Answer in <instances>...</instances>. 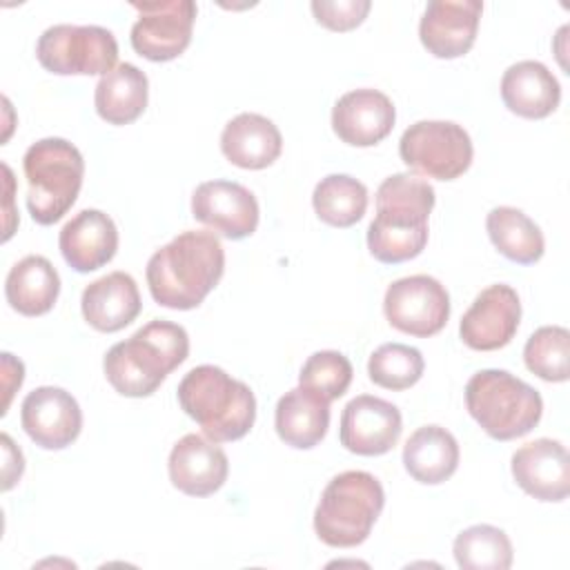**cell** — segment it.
Instances as JSON below:
<instances>
[{
	"label": "cell",
	"instance_id": "obj_22",
	"mask_svg": "<svg viewBox=\"0 0 570 570\" xmlns=\"http://www.w3.org/2000/svg\"><path fill=\"white\" fill-rule=\"evenodd\" d=\"M501 98L512 114L539 120L559 107L561 87L543 62L519 60L503 71Z\"/></svg>",
	"mask_w": 570,
	"mask_h": 570
},
{
	"label": "cell",
	"instance_id": "obj_7",
	"mask_svg": "<svg viewBox=\"0 0 570 570\" xmlns=\"http://www.w3.org/2000/svg\"><path fill=\"white\" fill-rule=\"evenodd\" d=\"M465 407L485 434L512 441L541 419V394L505 370H481L465 385Z\"/></svg>",
	"mask_w": 570,
	"mask_h": 570
},
{
	"label": "cell",
	"instance_id": "obj_32",
	"mask_svg": "<svg viewBox=\"0 0 570 570\" xmlns=\"http://www.w3.org/2000/svg\"><path fill=\"white\" fill-rule=\"evenodd\" d=\"M425 361L416 347L403 343H383L370 354V381L385 390H407L423 376Z\"/></svg>",
	"mask_w": 570,
	"mask_h": 570
},
{
	"label": "cell",
	"instance_id": "obj_10",
	"mask_svg": "<svg viewBox=\"0 0 570 570\" xmlns=\"http://www.w3.org/2000/svg\"><path fill=\"white\" fill-rule=\"evenodd\" d=\"M383 312L394 330L428 338L445 327L450 318V294L434 276H405L387 287Z\"/></svg>",
	"mask_w": 570,
	"mask_h": 570
},
{
	"label": "cell",
	"instance_id": "obj_19",
	"mask_svg": "<svg viewBox=\"0 0 570 570\" xmlns=\"http://www.w3.org/2000/svg\"><path fill=\"white\" fill-rule=\"evenodd\" d=\"M169 481L189 497H209L223 488L229 472L227 454L200 434H185L169 452Z\"/></svg>",
	"mask_w": 570,
	"mask_h": 570
},
{
	"label": "cell",
	"instance_id": "obj_23",
	"mask_svg": "<svg viewBox=\"0 0 570 570\" xmlns=\"http://www.w3.org/2000/svg\"><path fill=\"white\" fill-rule=\"evenodd\" d=\"M283 149V136L278 127L252 111L234 116L220 134V151L225 158L243 169H265L269 167Z\"/></svg>",
	"mask_w": 570,
	"mask_h": 570
},
{
	"label": "cell",
	"instance_id": "obj_28",
	"mask_svg": "<svg viewBox=\"0 0 570 570\" xmlns=\"http://www.w3.org/2000/svg\"><path fill=\"white\" fill-rule=\"evenodd\" d=\"M485 229L492 245L512 263L532 265L543 256L546 240L539 225L517 207L499 205L490 209Z\"/></svg>",
	"mask_w": 570,
	"mask_h": 570
},
{
	"label": "cell",
	"instance_id": "obj_29",
	"mask_svg": "<svg viewBox=\"0 0 570 570\" xmlns=\"http://www.w3.org/2000/svg\"><path fill=\"white\" fill-rule=\"evenodd\" d=\"M316 216L332 227H352L367 209V187L347 174L321 178L312 194Z\"/></svg>",
	"mask_w": 570,
	"mask_h": 570
},
{
	"label": "cell",
	"instance_id": "obj_21",
	"mask_svg": "<svg viewBox=\"0 0 570 570\" xmlns=\"http://www.w3.org/2000/svg\"><path fill=\"white\" fill-rule=\"evenodd\" d=\"M80 307L94 330L118 332L140 314L142 303L136 281L127 272H111L82 289Z\"/></svg>",
	"mask_w": 570,
	"mask_h": 570
},
{
	"label": "cell",
	"instance_id": "obj_5",
	"mask_svg": "<svg viewBox=\"0 0 570 570\" xmlns=\"http://www.w3.org/2000/svg\"><path fill=\"white\" fill-rule=\"evenodd\" d=\"M385 505L381 481L363 470L336 474L323 490L314 510V530L332 548L363 543Z\"/></svg>",
	"mask_w": 570,
	"mask_h": 570
},
{
	"label": "cell",
	"instance_id": "obj_3",
	"mask_svg": "<svg viewBox=\"0 0 570 570\" xmlns=\"http://www.w3.org/2000/svg\"><path fill=\"white\" fill-rule=\"evenodd\" d=\"M189 354V336L183 325L154 318L127 341L109 347L102 367L111 387L131 399L154 394L165 376Z\"/></svg>",
	"mask_w": 570,
	"mask_h": 570
},
{
	"label": "cell",
	"instance_id": "obj_27",
	"mask_svg": "<svg viewBox=\"0 0 570 570\" xmlns=\"http://www.w3.org/2000/svg\"><path fill=\"white\" fill-rule=\"evenodd\" d=\"M147 96L149 80L145 71L131 62H120L109 73L100 76L94 105L98 116L109 125H129L145 111Z\"/></svg>",
	"mask_w": 570,
	"mask_h": 570
},
{
	"label": "cell",
	"instance_id": "obj_1",
	"mask_svg": "<svg viewBox=\"0 0 570 570\" xmlns=\"http://www.w3.org/2000/svg\"><path fill=\"white\" fill-rule=\"evenodd\" d=\"M225 272V252L216 234L187 229L147 261L151 298L171 309L198 307Z\"/></svg>",
	"mask_w": 570,
	"mask_h": 570
},
{
	"label": "cell",
	"instance_id": "obj_9",
	"mask_svg": "<svg viewBox=\"0 0 570 570\" xmlns=\"http://www.w3.org/2000/svg\"><path fill=\"white\" fill-rule=\"evenodd\" d=\"M470 134L452 120H419L399 140L401 160L421 176L454 180L472 163Z\"/></svg>",
	"mask_w": 570,
	"mask_h": 570
},
{
	"label": "cell",
	"instance_id": "obj_14",
	"mask_svg": "<svg viewBox=\"0 0 570 570\" xmlns=\"http://www.w3.org/2000/svg\"><path fill=\"white\" fill-rule=\"evenodd\" d=\"M403 430L396 405L372 394H358L341 414V445L361 456H379L390 452Z\"/></svg>",
	"mask_w": 570,
	"mask_h": 570
},
{
	"label": "cell",
	"instance_id": "obj_12",
	"mask_svg": "<svg viewBox=\"0 0 570 570\" xmlns=\"http://www.w3.org/2000/svg\"><path fill=\"white\" fill-rule=\"evenodd\" d=\"M191 216L225 238L240 240L258 227V200L240 183L205 180L191 194Z\"/></svg>",
	"mask_w": 570,
	"mask_h": 570
},
{
	"label": "cell",
	"instance_id": "obj_15",
	"mask_svg": "<svg viewBox=\"0 0 570 570\" xmlns=\"http://www.w3.org/2000/svg\"><path fill=\"white\" fill-rule=\"evenodd\" d=\"M20 423L36 445L45 450H62L78 439L82 430V412L67 390L42 385L24 396L20 405Z\"/></svg>",
	"mask_w": 570,
	"mask_h": 570
},
{
	"label": "cell",
	"instance_id": "obj_2",
	"mask_svg": "<svg viewBox=\"0 0 570 570\" xmlns=\"http://www.w3.org/2000/svg\"><path fill=\"white\" fill-rule=\"evenodd\" d=\"M434 187L414 174L387 176L376 189V216L367 227L370 254L387 265L416 258L428 243Z\"/></svg>",
	"mask_w": 570,
	"mask_h": 570
},
{
	"label": "cell",
	"instance_id": "obj_20",
	"mask_svg": "<svg viewBox=\"0 0 570 570\" xmlns=\"http://www.w3.org/2000/svg\"><path fill=\"white\" fill-rule=\"evenodd\" d=\"M58 245L67 265L87 274L116 256L118 229L109 214L100 209H82L62 225Z\"/></svg>",
	"mask_w": 570,
	"mask_h": 570
},
{
	"label": "cell",
	"instance_id": "obj_26",
	"mask_svg": "<svg viewBox=\"0 0 570 570\" xmlns=\"http://www.w3.org/2000/svg\"><path fill=\"white\" fill-rule=\"evenodd\" d=\"M60 294V276L49 258L29 254L18 261L4 281L7 303L22 316L47 314Z\"/></svg>",
	"mask_w": 570,
	"mask_h": 570
},
{
	"label": "cell",
	"instance_id": "obj_25",
	"mask_svg": "<svg viewBox=\"0 0 570 570\" xmlns=\"http://www.w3.org/2000/svg\"><path fill=\"white\" fill-rule=\"evenodd\" d=\"M403 465L419 483H443L459 468V443L450 430L441 425H423L405 441Z\"/></svg>",
	"mask_w": 570,
	"mask_h": 570
},
{
	"label": "cell",
	"instance_id": "obj_6",
	"mask_svg": "<svg viewBox=\"0 0 570 570\" xmlns=\"http://www.w3.org/2000/svg\"><path fill=\"white\" fill-rule=\"evenodd\" d=\"M22 169L29 185L27 209L31 218L38 225L58 223L82 187V154L65 138H42L24 151Z\"/></svg>",
	"mask_w": 570,
	"mask_h": 570
},
{
	"label": "cell",
	"instance_id": "obj_16",
	"mask_svg": "<svg viewBox=\"0 0 570 570\" xmlns=\"http://www.w3.org/2000/svg\"><path fill=\"white\" fill-rule=\"evenodd\" d=\"M481 11V0L428 2L419 22V38L423 47L436 58H459L468 53L476 38Z\"/></svg>",
	"mask_w": 570,
	"mask_h": 570
},
{
	"label": "cell",
	"instance_id": "obj_8",
	"mask_svg": "<svg viewBox=\"0 0 570 570\" xmlns=\"http://www.w3.org/2000/svg\"><path fill=\"white\" fill-rule=\"evenodd\" d=\"M36 58L58 76H105L118 60V42L105 27L62 22L40 33Z\"/></svg>",
	"mask_w": 570,
	"mask_h": 570
},
{
	"label": "cell",
	"instance_id": "obj_24",
	"mask_svg": "<svg viewBox=\"0 0 570 570\" xmlns=\"http://www.w3.org/2000/svg\"><path fill=\"white\" fill-rule=\"evenodd\" d=\"M274 425L285 445L309 450L323 441L330 428V401L298 385L278 399Z\"/></svg>",
	"mask_w": 570,
	"mask_h": 570
},
{
	"label": "cell",
	"instance_id": "obj_30",
	"mask_svg": "<svg viewBox=\"0 0 570 570\" xmlns=\"http://www.w3.org/2000/svg\"><path fill=\"white\" fill-rule=\"evenodd\" d=\"M452 552L456 566L463 570H508L512 566V543L508 534L488 523L470 525L459 532Z\"/></svg>",
	"mask_w": 570,
	"mask_h": 570
},
{
	"label": "cell",
	"instance_id": "obj_34",
	"mask_svg": "<svg viewBox=\"0 0 570 570\" xmlns=\"http://www.w3.org/2000/svg\"><path fill=\"white\" fill-rule=\"evenodd\" d=\"M312 11L318 20V24L332 29V31H347L363 22L367 16L372 2L370 0H314Z\"/></svg>",
	"mask_w": 570,
	"mask_h": 570
},
{
	"label": "cell",
	"instance_id": "obj_31",
	"mask_svg": "<svg viewBox=\"0 0 570 570\" xmlns=\"http://www.w3.org/2000/svg\"><path fill=\"white\" fill-rule=\"evenodd\" d=\"M525 367L543 381L561 383L570 376V332L561 325L534 330L523 347Z\"/></svg>",
	"mask_w": 570,
	"mask_h": 570
},
{
	"label": "cell",
	"instance_id": "obj_17",
	"mask_svg": "<svg viewBox=\"0 0 570 570\" xmlns=\"http://www.w3.org/2000/svg\"><path fill=\"white\" fill-rule=\"evenodd\" d=\"M517 485L539 501H563L570 490V456L561 441L537 439L512 454Z\"/></svg>",
	"mask_w": 570,
	"mask_h": 570
},
{
	"label": "cell",
	"instance_id": "obj_11",
	"mask_svg": "<svg viewBox=\"0 0 570 570\" xmlns=\"http://www.w3.org/2000/svg\"><path fill=\"white\" fill-rule=\"evenodd\" d=\"M140 13L131 27V47L147 60L165 62L178 58L191 42L196 20L194 0L131 2Z\"/></svg>",
	"mask_w": 570,
	"mask_h": 570
},
{
	"label": "cell",
	"instance_id": "obj_18",
	"mask_svg": "<svg viewBox=\"0 0 570 570\" xmlns=\"http://www.w3.org/2000/svg\"><path fill=\"white\" fill-rule=\"evenodd\" d=\"M396 111L392 100L379 89H352L332 109L334 134L352 147H372L394 127Z\"/></svg>",
	"mask_w": 570,
	"mask_h": 570
},
{
	"label": "cell",
	"instance_id": "obj_33",
	"mask_svg": "<svg viewBox=\"0 0 570 570\" xmlns=\"http://www.w3.org/2000/svg\"><path fill=\"white\" fill-rule=\"evenodd\" d=\"M352 363L336 350H321L307 356L301 367L298 385L321 394L325 401H334L343 396L352 383Z\"/></svg>",
	"mask_w": 570,
	"mask_h": 570
},
{
	"label": "cell",
	"instance_id": "obj_4",
	"mask_svg": "<svg viewBox=\"0 0 570 570\" xmlns=\"http://www.w3.org/2000/svg\"><path fill=\"white\" fill-rule=\"evenodd\" d=\"M178 403L214 443L243 439L256 419V399L247 383L223 367H191L178 383Z\"/></svg>",
	"mask_w": 570,
	"mask_h": 570
},
{
	"label": "cell",
	"instance_id": "obj_13",
	"mask_svg": "<svg viewBox=\"0 0 570 570\" xmlns=\"http://www.w3.org/2000/svg\"><path fill=\"white\" fill-rule=\"evenodd\" d=\"M521 303L514 287L494 283L485 287L461 318L459 334L470 350L492 352L505 347L519 330Z\"/></svg>",
	"mask_w": 570,
	"mask_h": 570
},
{
	"label": "cell",
	"instance_id": "obj_35",
	"mask_svg": "<svg viewBox=\"0 0 570 570\" xmlns=\"http://www.w3.org/2000/svg\"><path fill=\"white\" fill-rule=\"evenodd\" d=\"M2 445H4V483H2V490H9L20 479V474L24 470V459H22L20 448L13 445L9 434H2Z\"/></svg>",
	"mask_w": 570,
	"mask_h": 570
}]
</instances>
